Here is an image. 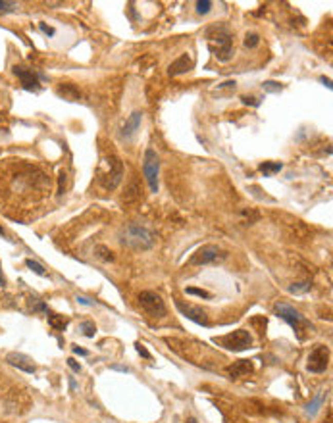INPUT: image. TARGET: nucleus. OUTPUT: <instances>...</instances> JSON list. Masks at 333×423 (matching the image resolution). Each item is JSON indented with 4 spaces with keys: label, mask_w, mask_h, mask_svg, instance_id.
Returning a JSON list of instances; mask_svg holds the SVG:
<instances>
[{
    "label": "nucleus",
    "mask_w": 333,
    "mask_h": 423,
    "mask_svg": "<svg viewBox=\"0 0 333 423\" xmlns=\"http://www.w3.org/2000/svg\"><path fill=\"white\" fill-rule=\"evenodd\" d=\"M243 102H245V104H250V106H254V108H256V106H260V100L256 99V97H243Z\"/></svg>",
    "instance_id": "nucleus-30"
},
{
    "label": "nucleus",
    "mask_w": 333,
    "mask_h": 423,
    "mask_svg": "<svg viewBox=\"0 0 333 423\" xmlns=\"http://www.w3.org/2000/svg\"><path fill=\"white\" fill-rule=\"evenodd\" d=\"M262 89H264L266 92H280L281 83H275V81H264V83H262Z\"/></svg>",
    "instance_id": "nucleus-28"
},
{
    "label": "nucleus",
    "mask_w": 333,
    "mask_h": 423,
    "mask_svg": "<svg viewBox=\"0 0 333 423\" xmlns=\"http://www.w3.org/2000/svg\"><path fill=\"white\" fill-rule=\"evenodd\" d=\"M68 366H69V368H71L73 371H76V373H79V371H81V366H79V363H77L76 360H73V358H68Z\"/></svg>",
    "instance_id": "nucleus-33"
},
{
    "label": "nucleus",
    "mask_w": 333,
    "mask_h": 423,
    "mask_svg": "<svg viewBox=\"0 0 333 423\" xmlns=\"http://www.w3.org/2000/svg\"><path fill=\"white\" fill-rule=\"evenodd\" d=\"M48 323L52 325L56 331H64V329L68 327V321H66L64 317L56 316V314H48Z\"/></svg>",
    "instance_id": "nucleus-19"
},
{
    "label": "nucleus",
    "mask_w": 333,
    "mask_h": 423,
    "mask_svg": "<svg viewBox=\"0 0 333 423\" xmlns=\"http://www.w3.org/2000/svg\"><path fill=\"white\" fill-rule=\"evenodd\" d=\"M121 177H123V166L118 156L110 154L100 162L99 169H97V179L102 185V189L114 190L121 183Z\"/></svg>",
    "instance_id": "nucleus-3"
},
{
    "label": "nucleus",
    "mask_w": 333,
    "mask_h": 423,
    "mask_svg": "<svg viewBox=\"0 0 333 423\" xmlns=\"http://www.w3.org/2000/svg\"><path fill=\"white\" fill-rule=\"evenodd\" d=\"M258 43H260V37L256 33H247V37H245V46L247 48H256Z\"/></svg>",
    "instance_id": "nucleus-25"
},
{
    "label": "nucleus",
    "mask_w": 333,
    "mask_h": 423,
    "mask_svg": "<svg viewBox=\"0 0 333 423\" xmlns=\"http://www.w3.org/2000/svg\"><path fill=\"white\" fill-rule=\"evenodd\" d=\"M193 66H195L193 58H191L189 54H183V56H179V58H177L174 64H170V68H168V73H170V75H181V73H187V71H191V69H193Z\"/></svg>",
    "instance_id": "nucleus-14"
},
{
    "label": "nucleus",
    "mask_w": 333,
    "mask_h": 423,
    "mask_svg": "<svg viewBox=\"0 0 333 423\" xmlns=\"http://www.w3.org/2000/svg\"><path fill=\"white\" fill-rule=\"evenodd\" d=\"M324 400H326V393H320L318 396H314V398H312V402L308 404V406H306V410H304V412H306V416H308V417L316 416V414H318V410L322 408Z\"/></svg>",
    "instance_id": "nucleus-16"
},
{
    "label": "nucleus",
    "mask_w": 333,
    "mask_h": 423,
    "mask_svg": "<svg viewBox=\"0 0 333 423\" xmlns=\"http://www.w3.org/2000/svg\"><path fill=\"white\" fill-rule=\"evenodd\" d=\"M0 235H2V237H4V235H6V233H4V229H2V227H0Z\"/></svg>",
    "instance_id": "nucleus-41"
},
{
    "label": "nucleus",
    "mask_w": 333,
    "mask_h": 423,
    "mask_svg": "<svg viewBox=\"0 0 333 423\" xmlns=\"http://www.w3.org/2000/svg\"><path fill=\"white\" fill-rule=\"evenodd\" d=\"M214 342H218L221 347H226L227 350H233V352H243L247 348L252 347V337H250L249 331L245 329H239V331H233L229 335H224L220 339H214Z\"/></svg>",
    "instance_id": "nucleus-6"
},
{
    "label": "nucleus",
    "mask_w": 333,
    "mask_h": 423,
    "mask_svg": "<svg viewBox=\"0 0 333 423\" xmlns=\"http://www.w3.org/2000/svg\"><path fill=\"white\" fill-rule=\"evenodd\" d=\"M79 329H81V333H83L87 339H92V337H95V333H97V325L92 323V321H81Z\"/></svg>",
    "instance_id": "nucleus-20"
},
{
    "label": "nucleus",
    "mask_w": 333,
    "mask_h": 423,
    "mask_svg": "<svg viewBox=\"0 0 333 423\" xmlns=\"http://www.w3.org/2000/svg\"><path fill=\"white\" fill-rule=\"evenodd\" d=\"M0 287H6V277L2 273V265H0Z\"/></svg>",
    "instance_id": "nucleus-37"
},
{
    "label": "nucleus",
    "mask_w": 333,
    "mask_h": 423,
    "mask_svg": "<svg viewBox=\"0 0 333 423\" xmlns=\"http://www.w3.org/2000/svg\"><path fill=\"white\" fill-rule=\"evenodd\" d=\"M327 363H329V350H327V347H324V344H318V347L310 352V356H308L306 368H308V371H312V373H322V371L327 370Z\"/></svg>",
    "instance_id": "nucleus-9"
},
{
    "label": "nucleus",
    "mask_w": 333,
    "mask_h": 423,
    "mask_svg": "<svg viewBox=\"0 0 333 423\" xmlns=\"http://www.w3.org/2000/svg\"><path fill=\"white\" fill-rule=\"evenodd\" d=\"M139 304L151 317H164L166 316V304L162 296L152 293V291H143L139 295Z\"/></svg>",
    "instance_id": "nucleus-8"
},
{
    "label": "nucleus",
    "mask_w": 333,
    "mask_h": 423,
    "mask_svg": "<svg viewBox=\"0 0 333 423\" xmlns=\"http://www.w3.org/2000/svg\"><path fill=\"white\" fill-rule=\"evenodd\" d=\"M77 302L83 304V306H95V300L87 298V296H77Z\"/></svg>",
    "instance_id": "nucleus-32"
},
{
    "label": "nucleus",
    "mask_w": 333,
    "mask_h": 423,
    "mask_svg": "<svg viewBox=\"0 0 333 423\" xmlns=\"http://www.w3.org/2000/svg\"><path fill=\"white\" fill-rule=\"evenodd\" d=\"M14 73L17 75V79L22 81V87L25 91H31V92L41 91V81H39V79H45V75H37L33 69L22 68V66H15Z\"/></svg>",
    "instance_id": "nucleus-10"
},
{
    "label": "nucleus",
    "mask_w": 333,
    "mask_h": 423,
    "mask_svg": "<svg viewBox=\"0 0 333 423\" xmlns=\"http://www.w3.org/2000/svg\"><path fill=\"white\" fill-rule=\"evenodd\" d=\"M58 94H62L64 99H69V100L79 99V91H77L73 85H62L60 89H58Z\"/></svg>",
    "instance_id": "nucleus-18"
},
{
    "label": "nucleus",
    "mask_w": 333,
    "mask_h": 423,
    "mask_svg": "<svg viewBox=\"0 0 333 423\" xmlns=\"http://www.w3.org/2000/svg\"><path fill=\"white\" fill-rule=\"evenodd\" d=\"M175 308L181 312V314L187 317V319L195 321V323L205 325V327H208V325H210V321H208V316H206V312L202 310V308H198V306H193V304H185V302H181V300H175Z\"/></svg>",
    "instance_id": "nucleus-11"
},
{
    "label": "nucleus",
    "mask_w": 333,
    "mask_h": 423,
    "mask_svg": "<svg viewBox=\"0 0 333 423\" xmlns=\"http://www.w3.org/2000/svg\"><path fill=\"white\" fill-rule=\"evenodd\" d=\"M17 2H6V0H0V14H10L17 10Z\"/></svg>",
    "instance_id": "nucleus-23"
},
{
    "label": "nucleus",
    "mask_w": 333,
    "mask_h": 423,
    "mask_svg": "<svg viewBox=\"0 0 333 423\" xmlns=\"http://www.w3.org/2000/svg\"><path fill=\"white\" fill-rule=\"evenodd\" d=\"M206 43H208V48L210 52L218 58L220 62H229L231 56H233V35L231 31L227 29L226 25L221 23H216V25H210L206 29Z\"/></svg>",
    "instance_id": "nucleus-1"
},
{
    "label": "nucleus",
    "mask_w": 333,
    "mask_h": 423,
    "mask_svg": "<svg viewBox=\"0 0 333 423\" xmlns=\"http://www.w3.org/2000/svg\"><path fill=\"white\" fill-rule=\"evenodd\" d=\"M210 8H212V2L210 0H198L197 2V14L205 15L210 12Z\"/></svg>",
    "instance_id": "nucleus-26"
},
{
    "label": "nucleus",
    "mask_w": 333,
    "mask_h": 423,
    "mask_svg": "<svg viewBox=\"0 0 333 423\" xmlns=\"http://www.w3.org/2000/svg\"><path fill=\"white\" fill-rule=\"evenodd\" d=\"M120 242L131 250H151L156 242V235L151 229L139 225V223H129L120 235Z\"/></svg>",
    "instance_id": "nucleus-2"
},
{
    "label": "nucleus",
    "mask_w": 333,
    "mask_h": 423,
    "mask_svg": "<svg viewBox=\"0 0 333 423\" xmlns=\"http://www.w3.org/2000/svg\"><path fill=\"white\" fill-rule=\"evenodd\" d=\"M235 81H226V83H221V85H218V89H233L235 91Z\"/></svg>",
    "instance_id": "nucleus-34"
},
{
    "label": "nucleus",
    "mask_w": 333,
    "mask_h": 423,
    "mask_svg": "<svg viewBox=\"0 0 333 423\" xmlns=\"http://www.w3.org/2000/svg\"><path fill=\"white\" fill-rule=\"evenodd\" d=\"M25 265L29 267L31 272H35L37 275H41V277H46V275H48V272H46L45 267L39 264V262H35V260H31V258L29 260H25Z\"/></svg>",
    "instance_id": "nucleus-21"
},
{
    "label": "nucleus",
    "mask_w": 333,
    "mask_h": 423,
    "mask_svg": "<svg viewBox=\"0 0 333 423\" xmlns=\"http://www.w3.org/2000/svg\"><path fill=\"white\" fill-rule=\"evenodd\" d=\"M275 314L283 319V321H287L293 329H295L297 333H301V331H304V329H312V325H310V321L306 319V317L301 314V312H297L293 306H289V304H283V302H278L275 304Z\"/></svg>",
    "instance_id": "nucleus-4"
},
{
    "label": "nucleus",
    "mask_w": 333,
    "mask_h": 423,
    "mask_svg": "<svg viewBox=\"0 0 333 423\" xmlns=\"http://www.w3.org/2000/svg\"><path fill=\"white\" fill-rule=\"evenodd\" d=\"M226 258H227V252H224L220 246H216V244H205V246H200V248L191 256L189 265L216 264V262L226 260Z\"/></svg>",
    "instance_id": "nucleus-7"
},
{
    "label": "nucleus",
    "mask_w": 333,
    "mask_h": 423,
    "mask_svg": "<svg viewBox=\"0 0 333 423\" xmlns=\"http://www.w3.org/2000/svg\"><path fill=\"white\" fill-rule=\"evenodd\" d=\"M73 354H77V356H89V352H87V350H85V348L73 347Z\"/></svg>",
    "instance_id": "nucleus-35"
},
{
    "label": "nucleus",
    "mask_w": 333,
    "mask_h": 423,
    "mask_svg": "<svg viewBox=\"0 0 333 423\" xmlns=\"http://www.w3.org/2000/svg\"><path fill=\"white\" fill-rule=\"evenodd\" d=\"M137 352H139V354L143 356V358H146V360H151V358H152L151 352H149V350H146V348H144L143 344H137Z\"/></svg>",
    "instance_id": "nucleus-31"
},
{
    "label": "nucleus",
    "mask_w": 333,
    "mask_h": 423,
    "mask_svg": "<svg viewBox=\"0 0 333 423\" xmlns=\"http://www.w3.org/2000/svg\"><path fill=\"white\" fill-rule=\"evenodd\" d=\"M306 291H310V283H308V281H304V283H295V285L289 287V293H293V295H303V293H306Z\"/></svg>",
    "instance_id": "nucleus-22"
},
{
    "label": "nucleus",
    "mask_w": 333,
    "mask_h": 423,
    "mask_svg": "<svg viewBox=\"0 0 333 423\" xmlns=\"http://www.w3.org/2000/svg\"><path fill=\"white\" fill-rule=\"evenodd\" d=\"M69 389H71V391H76V389H77L76 379H73V377H69Z\"/></svg>",
    "instance_id": "nucleus-38"
},
{
    "label": "nucleus",
    "mask_w": 333,
    "mask_h": 423,
    "mask_svg": "<svg viewBox=\"0 0 333 423\" xmlns=\"http://www.w3.org/2000/svg\"><path fill=\"white\" fill-rule=\"evenodd\" d=\"M141 121H143V112H133L131 116H129L127 120H125V123H123V127H121L120 135L121 139H131V137L135 135L137 131H139V127H141Z\"/></svg>",
    "instance_id": "nucleus-13"
},
{
    "label": "nucleus",
    "mask_w": 333,
    "mask_h": 423,
    "mask_svg": "<svg viewBox=\"0 0 333 423\" xmlns=\"http://www.w3.org/2000/svg\"><path fill=\"white\" fill-rule=\"evenodd\" d=\"M6 362L10 363V366H14V368H17V370L25 371V373H35V371H37V366L33 363V360H31L29 356L20 354V352H10V354L6 356Z\"/></svg>",
    "instance_id": "nucleus-12"
},
{
    "label": "nucleus",
    "mask_w": 333,
    "mask_h": 423,
    "mask_svg": "<svg viewBox=\"0 0 333 423\" xmlns=\"http://www.w3.org/2000/svg\"><path fill=\"white\" fill-rule=\"evenodd\" d=\"M39 29L43 31L45 35H48V37H54V33H56V31H54V27L46 25V23H39Z\"/></svg>",
    "instance_id": "nucleus-29"
},
{
    "label": "nucleus",
    "mask_w": 333,
    "mask_h": 423,
    "mask_svg": "<svg viewBox=\"0 0 333 423\" xmlns=\"http://www.w3.org/2000/svg\"><path fill=\"white\" fill-rule=\"evenodd\" d=\"M143 174L144 179L149 183V189L151 193H158V174H160V158L156 150L146 148L143 160Z\"/></svg>",
    "instance_id": "nucleus-5"
},
{
    "label": "nucleus",
    "mask_w": 333,
    "mask_h": 423,
    "mask_svg": "<svg viewBox=\"0 0 333 423\" xmlns=\"http://www.w3.org/2000/svg\"><path fill=\"white\" fill-rule=\"evenodd\" d=\"M281 169H283L281 162H264V164H260V171L264 174V177H272V175L280 174Z\"/></svg>",
    "instance_id": "nucleus-17"
},
{
    "label": "nucleus",
    "mask_w": 333,
    "mask_h": 423,
    "mask_svg": "<svg viewBox=\"0 0 333 423\" xmlns=\"http://www.w3.org/2000/svg\"><path fill=\"white\" fill-rule=\"evenodd\" d=\"M320 81L326 85L327 89H331V79H329V77H320Z\"/></svg>",
    "instance_id": "nucleus-36"
},
{
    "label": "nucleus",
    "mask_w": 333,
    "mask_h": 423,
    "mask_svg": "<svg viewBox=\"0 0 333 423\" xmlns=\"http://www.w3.org/2000/svg\"><path fill=\"white\" fill-rule=\"evenodd\" d=\"M185 423H198V421H197V419H195V417H189V419H187V421H185Z\"/></svg>",
    "instance_id": "nucleus-40"
},
{
    "label": "nucleus",
    "mask_w": 333,
    "mask_h": 423,
    "mask_svg": "<svg viewBox=\"0 0 333 423\" xmlns=\"http://www.w3.org/2000/svg\"><path fill=\"white\" fill-rule=\"evenodd\" d=\"M95 252H97V256H99L100 260H104V262H112V260H114L112 252H110L106 246H97V248H95Z\"/></svg>",
    "instance_id": "nucleus-24"
},
{
    "label": "nucleus",
    "mask_w": 333,
    "mask_h": 423,
    "mask_svg": "<svg viewBox=\"0 0 333 423\" xmlns=\"http://www.w3.org/2000/svg\"><path fill=\"white\" fill-rule=\"evenodd\" d=\"M112 370H118V371H125V373H127V368H123V366H112Z\"/></svg>",
    "instance_id": "nucleus-39"
},
{
    "label": "nucleus",
    "mask_w": 333,
    "mask_h": 423,
    "mask_svg": "<svg viewBox=\"0 0 333 423\" xmlns=\"http://www.w3.org/2000/svg\"><path fill=\"white\" fill-rule=\"evenodd\" d=\"M185 293H187V295H193V296H200V298H212V295H210L208 291H202V289L189 287V289H185Z\"/></svg>",
    "instance_id": "nucleus-27"
},
{
    "label": "nucleus",
    "mask_w": 333,
    "mask_h": 423,
    "mask_svg": "<svg viewBox=\"0 0 333 423\" xmlns=\"http://www.w3.org/2000/svg\"><path fill=\"white\" fill-rule=\"evenodd\" d=\"M227 373H229V377L231 379L245 377V375L252 373V363H250L249 360H239V362H235L233 366L227 370Z\"/></svg>",
    "instance_id": "nucleus-15"
}]
</instances>
